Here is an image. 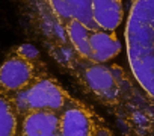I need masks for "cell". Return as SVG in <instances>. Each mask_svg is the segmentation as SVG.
I'll list each match as a JSON object with an SVG mask.
<instances>
[{"instance_id": "obj_3", "label": "cell", "mask_w": 154, "mask_h": 136, "mask_svg": "<svg viewBox=\"0 0 154 136\" xmlns=\"http://www.w3.org/2000/svg\"><path fill=\"white\" fill-rule=\"evenodd\" d=\"M0 136H112L106 121L74 98L42 62L35 76L15 89H0Z\"/></svg>"}, {"instance_id": "obj_2", "label": "cell", "mask_w": 154, "mask_h": 136, "mask_svg": "<svg viewBox=\"0 0 154 136\" xmlns=\"http://www.w3.org/2000/svg\"><path fill=\"white\" fill-rule=\"evenodd\" d=\"M29 6L48 53L72 79L121 53V0H29Z\"/></svg>"}, {"instance_id": "obj_1", "label": "cell", "mask_w": 154, "mask_h": 136, "mask_svg": "<svg viewBox=\"0 0 154 136\" xmlns=\"http://www.w3.org/2000/svg\"><path fill=\"white\" fill-rule=\"evenodd\" d=\"M128 70L97 65L79 83L125 136H154V0H133L125 24Z\"/></svg>"}]
</instances>
